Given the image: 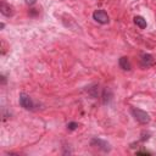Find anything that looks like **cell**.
<instances>
[{"label":"cell","mask_w":156,"mask_h":156,"mask_svg":"<svg viewBox=\"0 0 156 156\" xmlns=\"http://www.w3.org/2000/svg\"><path fill=\"white\" fill-rule=\"evenodd\" d=\"M90 145L94 147V149H98L102 152H108L111 150V146L107 141L102 140V139H99V138H94L91 141H90Z\"/></svg>","instance_id":"7a4b0ae2"},{"label":"cell","mask_w":156,"mask_h":156,"mask_svg":"<svg viewBox=\"0 0 156 156\" xmlns=\"http://www.w3.org/2000/svg\"><path fill=\"white\" fill-rule=\"evenodd\" d=\"M20 105L24 108V110H28V111H32L34 110V102L32 100V98L24 93H21L20 94Z\"/></svg>","instance_id":"3957f363"},{"label":"cell","mask_w":156,"mask_h":156,"mask_svg":"<svg viewBox=\"0 0 156 156\" xmlns=\"http://www.w3.org/2000/svg\"><path fill=\"white\" fill-rule=\"evenodd\" d=\"M143 62L146 63V66H149L152 62V56L151 55H143Z\"/></svg>","instance_id":"9c48e42d"},{"label":"cell","mask_w":156,"mask_h":156,"mask_svg":"<svg viewBox=\"0 0 156 156\" xmlns=\"http://www.w3.org/2000/svg\"><path fill=\"white\" fill-rule=\"evenodd\" d=\"M119 67L122 69H124V71H129L130 69V62H129L128 57L123 56V57L119 58Z\"/></svg>","instance_id":"52a82bcc"},{"label":"cell","mask_w":156,"mask_h":156,"mask_svg":"<svg viewBox=\"0 0 156 156\" xmlns=\"http://www.w3.org/2000/svg\"><path fill=\"white\" fill-rule=\"evenodd\" d=\"M133 20H134V23H135L139 28H141V29L146 28V20H145L144 17H141V16H135Z\"/></svg>","instance_id":"ba28073f"},{"label":"cell","mask_w":156,"mask_h":156,"mask_svg":"<svg viewBox=\"0 0 156 156\" xmlns=\"http://www.w3.org/2000/svg\"><path fill=\"white\" fill-rule=\"evenodd\" d=\"M130 112H132V115H133V117H134V119L135 121H138L139 123H141V124H146V123H149L150 122V115L147 113V112H145V111H143V110H140V108H136V107H132L130 108Z\"/></svg>","instance_id":"6da1fadb"},{"label":"cell","mask_w":156,"mask_h":156,"mask_svg":"<svg viewBox=\"0 0 156 156\" xmlns=\"http://www.w3.org/2000/svg\"><path fill=\"white\" fill-rule=\"evenodd\" d=\"M0 11H1L2 15L7 16V17H10V16L13 15V7L10 6L9 4H6L5 1H2V2L0 4Z\"/></svg>","instance_id":"5b68a950"},{"label":"cell","mask_w":156,"mask_h":156,"mask_svg":"<svg viewBox=\"0 0 156 156\" xmlns=\"http://www.w3.org/2000/svg\"><path fill=\"white\" fill-rule=\"evenodd\" d=\"M112 91L110 88H105L104 91H102V102L104 104H108L111 100H112Z\"/></svg>","instance_id":"8992f818"},{"label":"cell","mask_w":156,"mask_h":156,"mask_svg":"<svg viewBox=\"0 0 156 156\" xmlns=\"http://www.w3.org/2000/svg\"><path fill=\"white\" fill-rule=\"evenodd\" d=\"M77 127H78V124L76 122H71V123L67 124V129H69V130H74Z\"/></svg>","instance_id":"30bf717a"},{"label":"cell","mask_w":156,"mask_h":156,"mask_svg":"<svg viewBox=\"0 0 156 156\" xmlns=\"http://www.w3.org/2000/svg\"><path fill=\"white\" fill-rule=\"evenodd\" d=\"M93 17H94V20H95L98 23H101V24H106V23H108V21H110L108 15H107L106 11H104V10H96V11H94Z\"/></svg>","instance_id":"277c9868"},{"label":"cell","mask_w":156,"mask_h":156,"mask_svg":"<svg viewBox=\"0 0 156 156\" xmlns=\"http://www.w3.org/2000/svg\"><path fill=\"white\" fill-rule=\"evenodd\" d=\"M24 1H26L28 5H33V4H35V1H37V0H24Z\"/></svg>","instance_id":"8fae6325"}]
</instances>
